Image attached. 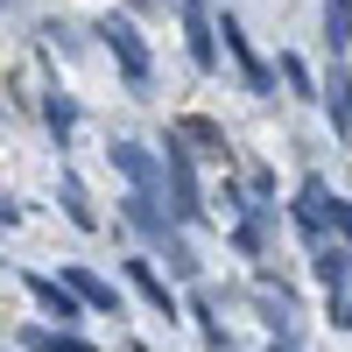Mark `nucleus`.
I'll return each mask as SVG.
<instances>
[{
    "instance_id": "obj_15",
    "label": "nucleus",
    "mask_w": 352,
    "mask_h": 352,
    "mask_svg": "<svg viewBox=\"0 0 352 352\" xmlns=\"http://www.w3.org/2000/svg\"><path fill=\"white\" fill-rule=\"evenodd\" d=\"M324 50L331 56L352 50V0H324Z\"/></svg>"
},
{
    "instance_id": "obj_14",
    "label": "nucleus",
    "mask_w": 352,
    "mask_h": 352,
    "mask_svg": "<svg viewBox=\"0 0 352 352\" xmlns=\"http://www.w3.org/2000/svg\"><path fill=\"white\" fill-rule=\"evenodd\" d=\"M176 134H184V141H197L204 155L232 162V141H226V127H219V120H204V113H184V120H176Z\"/></svg>"
},
{
    "instance_id": "obj_3",
    "label": "nucleus",
    "mask_w": 352,
    "mask_h": 352,
    "mask_svg": "<svg viewBox=\"0 0 352 352\" xmlns=\"http://www.w3.org/2000/svg\"><path fill=\"white\" fill-rule=\"evenodd\" d=\"M92 36L113 50V64H120V78L134 85V92H148V78H155V56H148V43H141V28H134L127 14H99V21H92Z\"/></svg>"
},
{
    "instance_id": "obj_16",
    "label": "nucleus",
    "mask_w": 352,
    "mask_h": 352,
    "mask_svg": "<svg viewBox=\"0 0 352 352\" xmlns=\"http://www.w3.org/2000/svg\"><path fill=\"white\" fill-rule=\"evenodd\" d=\"M56 197H64V219H71L78 232L99 226V212H92V204H85V190H78V176H64V184H56Z\"/></svg>"
},
{
    "instance_id": "obj_11",
    "label": "nucleus",
    "mask_w": 352,
    "mask_h": 352,
    "mask_svg": "<svg viewBox=\"0 0 352 352\" xmlns=\"http://www.w3.org/2000/svg\"><path fill=\"white\" fill-rule=\"evenodd\" d=\"M64 282L85 296V310H99V317H120V289H113L106 275H92V268H78V261H71V268H64Z\"/></svg>"
},
{
    "instance_id": "obj_18",
    "label": "nucleus",
    "mask_w": 352,
    "mask_h": 352,
    "mask_svg": "<svg viewBox=\"0 0 352 352\" xmlns=\"http://www.w3.org/2000/svg\"><path fill=\"white\" fill-rule=\"evenodd\" d=\"M331 232L352 247V197H331Z\"/></svg>"
},
{
    "instance_id": "obj_19",
    "label": "nucleus",
    "mask_w": 352,
    "mask_h": 352,
    "mask_svg": "<svg viewBox=\"0 0 352 352\" xmlns=\"http://www.w3.org/2000/svg\"><path fill=\"white\" fill-rule=\"evenodd\" d=\"M0 226H21V212H14V197L0 190Z\"/></svg>"
},
{
    "instance_id": "obj_17",
    "label": "nucleus",
    "mask_w": 352,
    "mask_h": 352,
    "mask_svg": "<svg viewBox=\"0 0 352 352\" xmlns=\"http://www.w3.org/2000/svg\"><path fill=\"white\" fill-rule=\"evenodd\" d=\"M282 85H289L296 99H317V78H310V64H303L296 50H282Z\"/></svg>"
},
{
    "instance_id": "obj_4",
    "label": "nucleus",
    "mask_w": 352,
    "mask_h": 352,
    "mask_svg": "<svg viewBox=\"0 0 352 352\" xmlns=\"http://www.w3.org/2000/svg\"><path fill=\"white\" fill-rule=\"evenodd\" d=\"M21 289H28V296L43 303V317H56L64 331H78L85 317H92V310H85V296H78V289H71L64 275H43V268H28V275H21Z\"/></svg>"
},
{
    "instance_id": "obj_20",
    "label": "nucleus",
    "mask_w": 352,
    "mask_h": 352,
    "mask_svg": "<svg viewBox=\"0 0 352 352\" xmlns=\"http://www.w3.org/2000/svg\"><path fill=\"white\" fill-rule=\"evenodd\" d=\"M275 352H296V338H275Z\"/></svg>"
},
{
    "instance_id": "obj_7",
    "label": "nucleus",
    "mask_w": 352,
    "mask_h": 352,
    "mask_svg": "<svg viewBox=\"0 0 352 352\" xmlns=\"http://www.w3.org/2000/svg\"><path fill=\"white\" fill-rule=\"evenodd\" d=\"M219 43H226V56H232V64H240V78L254 85V92H275V71L261 64V50L247 43V28H240V14H232V8L219 14Z\"/></svg>"
},
{
    "instance_id": "obj_5",
    "label": "nucleus",
    "mask_w": 352,
    "mask_h": 352,
    "mask_svg": "<svg viewBox=\"0 0 352 352\" xmlns=\"http://www.w3.org/2000/svg\"><path fill=\"white\" fill-rule=\"evenodd\" d=\"M289 226H296L303 247H324V240H331V190L317 184V176H303L296 204H289Z\"/></svg>"
},
{
    "instance_id": "obj_1",
    "label": "nucleus",
    "mask_w": 352,
    "mask_h": 352,
    "mask_svg": "<svg viewBox=\"0 0 352 352\" xmlns=\"http://www.w3.org/2000/svg\"><path fill=\"white\" fill-rule=\"evenodd\" d=\"M120 226H127V232H141V247L162 254L184 282H197V275H204V268H197V254H190V240H184L190 226H176V212H162V197H155V190H127V197H120Z\"/></svg>"
},
{
    "instance_id": "obj_21",
    "label": "nucleus",
    "mask_w": 352,
    "mask_h": 352,
    "mask_svg": "<svg viewBox=\"0 0 352 352\" xmlns=\"http://www.w3.org/2000/svg\"><path fill=\"white\" fill-rule=\"evenodd\" d=\"M127 8H162V0H127Z\"/></svg>"
},
{
    "instance_id": "obj_13",
    "label": "nucleus",
    "mask_w": 352,
    "mask_h": 352,
    "mask_svg": "<svg viewBox=\"0 0 352 352\" xmlns=\"http://www.w3.org/2000/svg\"><path fill=\"white\" fill-rule=\"evenodd\" d=\"M21 352H99V345L85 338V331H64V324H56V331L50 324H28L21 331Z\"/></svg>"
},
{
    "instance_id": "obj_22",
    "label": "nucleus",
    "mask_w": 352,
    "mask_h": 352,
    "mask_svg": "<svg viewBox=\"0 0 352 352\" xmlns=\"http://www.w3.org/2000/svg\"><path fill=\"white\" fill-rule=\"evenodd\" d=\"M134 352H148V345H134Z\"/></svg>"
},
{
    "instance_id": "obj_10",
    "label": "nucleus",
    "mask_w": 352,
    "mask_h": 352,
    "mask_svg": "<svg viewBox=\"0 0 352 352\" xmlns=\"http://www.w3.org/2000/svg\"><path fill=\"white\" fill-rule=\"evenodd\" d=\"M106 155H113V169L127 176V190H155L162 197V155L155 148H141V141H113Z\"/></svg>"
},
{
    "instance_id": "obj_12",
    "label": "nucleus",
    "mask_w": 352,
    "mask_h": 352,
    "mask_svg": "<svg viewBox=\"0 0 352 352\" xmlns=\"http://www.w3.org/2000/svg\"><path fill=\"white\" fill-rule=\"evenodd\" d=\"M43 127L56 134V155H64V148H71V134H78V99L50 85V92H43Z\"/></svg>"
},
{
    "instance_id": "obj_2",
    "label": "nucleus",
    "mask_w": 352,
    "mask_h": 352,
    "mask_svg": "<svg viewBox=\"0 0 352 352\" xmlns=\"http://www.w3.org/2000/svg\"><path fill=\"white\" fill-rule=\"evenodd\" d=\"M162 197H169V212H176V226H204L212 212H204V190H197V162H190V148H184V134H162Z\"/></svg>"
},
{
    "instance_id": "obj_8",
    "label": "nucleus",
    "mask_w": 352,
    "mask_h": 352,
    "mask_svg": "<svg viewBox=\"0 0 352 352\" xmlns=\"http://www.w3.org/2000/svg\"><path fill=\"white\" fill-rule=\"evenodd\" d=\"M120 268H127V282H134V296L148 303L155 317H169V324H176V310H184V296H176V289L162 282V268H155V261H148V254H127Z\"/></svg>"
},
{
    "instance_id": "obj_6",
    "label": "nucleus",
    "mask_w": 352,
    "mask_h": 352,
    "mask_svg": "<svg viewBox=\"0 0 352 352\" xmlns=\"http://www.w3.org/2000/svg\"><path fill=\"white\" fill-rule=\"evenodd\" d=\"M176 14H184V43H190V64H197V71H219V14L204 8V0H176Z\"/></svg>"
},
{
    "instance_id": "obj_9",
    "label": "nucleus",
    "mask_w": 352,
    "mask_h": 352,
    "mask_svg": "<svg viewBox=\"0 0 352 352\" xmlns=\"http://www.w3.org/2000/svg\"><path fill=\"white\" fill-rule=\"evenodd\" d=\"M317 99H324L331 134L352 141V64H345V56H331V71H324V85H317Z\"/></svg>"
}]
</instances>
